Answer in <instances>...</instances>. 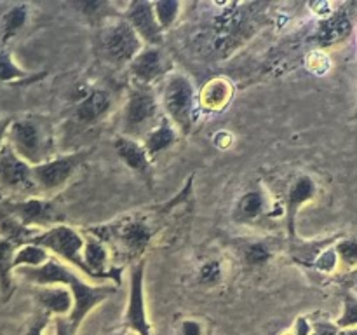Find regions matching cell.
I'll use <instances>...</instances> for the list:
<instances>
[{"label":"cell","instance_id":"6da1fadb","mask_svg":"<svg viewBox=\"0 0 357 335\" xmlns=\"http://www.w3.org/2000/svg\"><path fill=\"white\" fill-rule=\"evenodd\" d=\"M14 276H21L24 278V281L35 286H66L73 299V309L70 313L68 321L77 330L87 318V314L114 293V288L89 281L86 276H82L79 271L70 267L65 262L58 260L56 257L49 258L40 267L14 269Z\"/></svg>","mask_w":357,"mask_h":335},{"label":"cell","instance_id":"7a4b0ae2","mask_svg":"<svg viewBox=\"0 0 357 335\" xmlns=\"http://www.w3.org/2000/svg\"><path fill=\"white\" fill-rule=\"evenodd\" d=\"M7 145L30 166H38L56 157L52 122L44 115H24L10 121Z\"/></svg>","mask_w":357,"mask_h":335},{"label":"cell","instance_id":"3957f363","mask_svg":"<svg viewBox=\"0 0 357 335\" xmlns=\"http://www.w3.org/2000/svg\"><path fill=\"white\" fill-rule=\"evenodd\" d=\"M162 114L176 126L181 135H188L197 117V91L190 77L185 73H169L162 80L159 94Z\"/></svg>","mask_w":357,"mask_h":335},{"label":"cell","instance_id":"277c9868","mask_svg":"<svg viewBox=\"0 0 357 335\" xmlns=\"http://www.w3.org/2000/svg\"><path fill=\"white\" fill-rule=\"evenodd\" d=\"M162 115L159 94L153 89V86L131 82L124 108H122L121 135L142 142Z\"/></svg>","mask_w":357,"mask_h":335},{"label":"cell","instance_id":"5b68a950","mask_svg":"<svg viewBox=\"0 0 357 335\" xmlns=\"http://www.w3.org/2000/svg\"><path fill=\"white\" fill-rule=\"evenodd\" d=\"M91 234L103 241L107 246H114L121 251L124 260L139 262L138 258L145 253L155 230L145 218H131L91 229Z\"/></svg>","mask_w":357,"mask_h":335},{"label":"cell","instance_id":"8992f818","mask_svg":"<svg viewBox=\"0 0 357 335\" xmlns=\"http://www.w3.org/2000/svg\"><path fill=\"white\" fill-rule=\"evenodd\" d=\"M142 47L143 42L124 17H110L101 28L100 51L110 65L128 66Z\"/></svg>","mask_w":357,"mask_h":335},{"label":"cell","instance_id":"52a82bcc","mask_svg":"<svg viewBox=\"0 0 357 335\" xmlns=\"http://www.w3.org/2000/svg\"><path fill=\"white\" fill-rule=\"evenodd\" d=\"M31 243L40 244L52 257L65 262V264H68L70 267H73L75 271H79L80 274L87 278L86 265H84L82 260L84 234L73 229L72 225H68V223H59V225L51 227V229L42 230Z\"/></svg>","mask_w":357,"mask_h":335},{"label":"cell","instance_id":"ba28073f","mask_svg":"<svg viewBox=\"0 0 357 335\" xmlns=\"http://www.w3.org/2000/svg\"><path fill=\"white\" fill-rule=\"evenodd\" d=\"M0 208L30 229L45 230L65 222V215L51 198H2Z\"/></svg>","mask_w":357,"mask_h":335},{"label":"cell","instance_id":"9c48e42d","mask_svg":"<svg viewBox=\"0 0 357 335\" xmlns=\"http://www.w3.org/2000/svg\"><path fill=\"white\" fill-rule=\"evenodd\" d=\"M86 152H73L68 156H56L38 166H31L33 181L40 198H51L61 191L73 178L86 161Z\"/></svg>","mask_w":357,"mask_h":335},{"label":"cell","instance_id":"30bf717a","mask_svg":"<svg viewBox=\"0 0 357 335\" xmlns=\"http://www.w3.org/2000/svg\"><path fill=\"white\" fill-rule=\"evenodd\" d=\"M0 192L9 199L40 198L33 181L31 166L14 154L9 145L0 150Z\"/></svg>","mask_w":357,"mask_h":335},{"label":"cell","instance_id":"8fae6325","mask_svg":"<svg viewBox=\"0 0 357 335\" xmlns=\"http://www.w3.org/2000/svg\"><path fill=\"white\" fill-rule=\"evenodd\" d=\"M143 279H145V262L139 260L132 265L131 276H129V297L128 307H126L124 328H129L136 335H153L152 325L146 316Z\"/></svg>","mask_w":357,"mask_h":335},{"label":"cell","instance_id":"7c38bea8","mask_svg":"<svg viewBox=\"0 0 357 335\" xmlns=\"http://www.w3.org/2000/svg\"><path fill=\"white\" fill-rule=\"evenodd\" d=\"M169 70L171 59L162 49L153 45H143L142 51L128 65L131 82L143 86H153L159 80H164L169 75Z\"/></svg>","mask_w":357,"mask_h":335},{"label":"cell","instance_id":"4fadbf2b","mask_svg":"<svg viewBox=\"0 0 357 335\" xmlns=\"http://www.w3.org/2000/svg\"><path fill=\"white\" fill-rule=\"evenodd\" d=\"M129 27L135 30L143 45H153L159 47L162 44L164 30L160 28L159 21H157L155 13H153L152 2H143V0H136L126 6L124 14H122Z\"/></svg>","mask_w":357,"mask_h":335},{"label":"cell","instance_id":"5bb4252c","mask_svg":"<svg viewBox=\"0 0 357 335\" xmlns=\"http://www.w3.org/2000/svg\"><path fill=\"white\" fill-rule=\"evenodd\" d=\"M317 194V185L312 177L309 174H300L293 180L291 187H289L288 195H286V206H284V215H286V227H288L289 237H296V215H298L300 208L312 201Z\"/></svg>","mask_w":357,"mask_h":335},{"label":"cell","instance_id":"9a60e30c","mask_svg":"<svg viewBox=\"0 0 357 335\" xmlns=\"http://www.w3.org/2000/svg\"><path fill=\"white\" fill-rule=\"evenodd\" d=\"M112 110V94L107 89H93L77 103L73 117L79 124L93 126L103 121Z\"/></svg>","mask_w":357,"mask_h":335},{"label":"cell","instance_id":"2e32d148","mask_svg":"<svg viewBox=\"0 0 357 335\" xmlns=\"http://www.w3.org/2000/svg\"><path fill=\"white\" fill-rule=\"evenodd\" d=\"M352 31V21L349 17L347 10H338L331 13L321 23L317 24V30L314 34V44L319 47H330V45L338 44L345 40Z\"/></svg>","mask_w":357,"mask_h":335},{"label":"cell","instance_id":"e0dca14e","mask_svg":"<svg viewBox=\"0 0 357 335\" xmlns=\"http://www.w3.org/2000/svg\"><path fill=\"white\" fill-rule=\"evenodd\" d=\"M35 297L44 314L51 318H68L73 309L72 293L66 286H38Z\"/></svg>","mask_w":357,"mask_h":335},{"label":"cell","instance_id":"ac0fdd59","mask_svg":"<svg viewBox=\"0 0 357 335\" xmlns=\"http://www.w3.org/2000/svg\"><path fill=\"white\" fill-rule=\"evenodd\" d=\"M178 138H180V131L176 129V126H174L166 115H162L160 121L146 133L145 138L142 140V143L143 147H145L146 156L152 161L153 157L166 152V150H169L174 143H178Z\"/></svg>","mask_w":357,"mask_h":335},{"label":"cell","instance_id":"d6986e66","mask_svg":"<svg viewBox=\"0 0 357 335\" xmlns=\"http://www.w3.org/2000/svg\"><path fill=\"white\" fill-rule=\"evenodd\" d=\"M114 149L117 152V156L121 157L122 163L131 171H135L138 174H146L150 171V163L152 161L146 156L145 147H143L142 142L119 135L114 140Z\"/></svg>","mask_w":357,"mask_h":335},{"label":"cell","instance_id":"ffe728a7","mask_svg":"<svg viewBox=\"0 0 357 335\" xmlns=\"http://www.w3.org/2000/svg\"><path fill=\"white\" fill-rule=\"evenodd\" d=\"M30 17V6L28 3H13L6 13L2 14V35H0V44L6 45L10 38L16 37L28 23Z\"/></svg>","mask_w":357,"mask_h":335},{"label":"cell","instance_id":"44dd1931","mask_svg":"<svg viewBox=\"0 0 357 335\" xmlns=\"http://www.w3.org/2000/svg\"><path fill=\"white\" fill-rule=\"evenodd\" d=\"M17 246L0 236V292L3 299H9L14 292V255Z\"/></svg>","mask_w":357,"mask_h":335},{"label":"cell","instance_id":"7402d4cb","mask_svg":"<svg viewBox=\"0 0 357 335\" xmlns=\"http://www.w3.org/2000/svg\"><path fill=\"white\" fill-rule=\"evenodd\" d=\"M265 208V195L261 191H250L239 198L236 204V218L241 222H251L258 216L264 215Z\"/></svg>","mask_w":357,"mask_h":335},{"label":"cell","instance_id":"603a6c76","mask_svg":"<svg viewBox=\"0 0 357 335\" xmlns=\"http://www.w3.org/2000/svg\"><path fill=\"white\" fill-rule=\"evenodd\" d=\"M45 73L42 75H30L24 70H21L20 66L14 63V59L10 58V54L3 49H0V82L3 84H31L35 80L42 79Z\"/></svg>","mask_w":357,"mask_h":335},{"label":"cell","instance_id":"cb8c5ba5","mask_svg":"<svg viewBox=\"0 0 357 335\" xmlns=\"http://www.w3.org/2000/svg\"><path fill=\"white\" fill-rule=\"evenodd\" d=\"M51 257L52 255L49 253L45 248H42L40 244L26 243L16 250V255H14V269L40 267V265H44Z\"/></svg>","mask_w":357,"mask_h":335},{"label":"cell","instance_id":"d4e9b609","mask_svg":"<svg viewBox=\"0 0 357 335\" xmlns=\"http://www.w3.org/2000/svg\"><path fill=\"white\" fill-rule=\"evenodd\" d=\"M152 7L160 28H162V30H167V28L173 27L174 21L178 20L181 3L176 2V0H160V2H152Z\"/></svg>","mask_w":357,"mask_h":335},{"label":"cell","instance_id":"484cf974","mask_svg":"<svg viewBox=\"0 0 357 335\" xmlns=\"http://www.w3.org/2000/svg\"><path fill=\"white\" fill-rule=\"evenodd\" d=\"M335 325L338 328H356L357 327V295L352 292L344 293V311L340 318L335 320Z\"/></svg>","mask_w":357,"mask_h":335},{"label":"cell","instance_id":"4316f807","mask_svg":"<svg viewBox=\"0 0 357 335\" xmlns=\"http://www.w3.org/2000/svg\"><path fill=\"white\" fill-rule=\"evenodd\" d=\"M333 248L337 251L338 262L349 265V267H357V239L354 237L338 239Z\"/></svg>","mask_w":357,"mask_h":335},{"label":"cell","instance_id":"83f0119b","mask_svg":"<svg viewBox=\"0 0 357 335\" xmlns=\"http://www.w3.org/2000/svg\"><path fill=\"white\" fill-rule=\"evenodd\" d=\"M244 255H246L248 264L261 265L271 258V250L264 243H251L244 251Z\"/></svg>","mask_w":357,"mask_h":335},{"label":"cell","instance_id":"f1b7e54d","mask_svg":"<svg viewBox=\"0 0 357 335\" xmlns=\"http://www.w3.org/2000/svg\"><path fill=\"white\" fill-rule=\"evenodd\" d=\"M220 276H222V267H220L218 262H208V264H204L201 267V272H199V278H201V281L204 283H213L216 281V279H220Z\"/></svg>","mask_w":357,"mask_h":335},{"label":"cell","instance_id":"f546056e","mask_svg":"<svg viewBox=\"0 0 357 335\" xmlns=\"http://www.w3.org/2000/svg\"><path fill=\"white\" fill-rule=\"evenodd\" d=\"M206 332H208L206 325L195 320L181 321L180 328H178V335H206Z\"/></svg>","mask_w":357,"mask_h":335},{"label":"cell","instance_id":"4dcf8cb0","mask_svg":"<svg viewBox=\"0 0 357 335\" xmlns=\"http://www.w3.org/2000/svg\"><path fill=\"white\" fill-rule=\"evenodd\" d=\"M340 328L335 325V321L326 320H317L312 321V332L310 335H338Z\"/></svg>","mask_w":357,"mask_h":335},{"label":"cell","instance_id":"1f68e13d","mask_svg":"<svg viewBox=\"0 0 357 335\" xmlns=\"http://www.w3.org/2000/svg\"><path fill=\"white\" fill-rule=\"evenodd\" d=\"M54 321V335H77V328L68 321V318H52Z\"/></svg>","mask_w":357,"mask_h":335},{"label":"cell","instance_id":"d6a6232c","mask_svg":"<svg viewBox=\"0 0 357 335\" xmlns=\"http://www.w3.org/2000/svg\"><path fill=\"white\" fill-rule=\"evenodd\" d=\"M49 321H51V316H47V314H42L40 318H37V320L33 321V323L28 327L26 334L24 335H44L45 328H47Z\"/></svg>","mask_w":357,"mask_h":335},{"label":"cell","instance_id":"836d02e7","mask_svg":"<svg viewBox=\"0 0 357 335\" xmlns=\"http://www.w3.org/2000/svg\"><path fill=\"white\" fill-rule=\"evenodd\" d=\"M312 332V323L307 318H298L295 323V335H310Z\"/></svg>","mask_w":357,"mask_h":335},{"label":"cell","instance_id":"e575fe53","mask_svg":"<svg viewBox=\"0 0 357 335\" xmlns=\"http://www.w3.org/2000/svg\"><path fill=\"white\" fill-rule=\"evenodd\" d=\"M10 121H13L10 117H2V115H0V150H2V147L7 143V133H9Z\"/></svg>","mask_w":357,"mask_h":335},{"label":"cell","instance_id":"d590c367","mask_svg":"<svg viewBox=\"0 0 357 335\" xmlns=\"http://www.w3.org/2000/svg\"><path fill=\"white\" fill-rule=\"evenodd\" d=\"M344 285L347 286L349 292L356 293L357 295V269H354V271L351 272V274H347L344 278Z\"/></svg>","mask_w":357,"mask_h":335},{"label":"cell","instance_id":"8d00e7d4","mask_svg":"<svg viewBox=\"0 0 357 335\" xmlns=\"http://www.w3.org/2000/svg\"><path fill=\"white\" fill-rule=\"evenodd\" d=\"M338 335H357V327L356 328H342L338 332Z\"/></svg>","mask_w":357,"mask_h":335},{"label":"cell","instance_id":"74e56055","mask_svg":"<svg viewBox=\"0 0 357 335\" xmlns=\"http://www.w3.org/2000/svg\"><path fill=\"white\" fill-rule=\"evenodd\" d=\"M206 335H213V332H211V328H208V332H206Z\"/></svg>","mask_w":357,"mask_h":335},{"label":"cell","instance_id":"f35d334b","mask_svg":"<svg viewBox=\"0 0 357 335\" xmlns=\"http://www.w3.org/2000/svg\"><path fill=\"white\" fill-rule=\"evenodd\" d=\"M112 335H122V332H115V334H112Z\"/></svg>","mask_w":357,"mask_h":335},{"label":"cell","instance_id":"ab89813d","mask_svg":"<svg viewBox=\"0 0 357 335\" xmlns=\"http://www.w3.org/2000/svg\"><path fill=\"white\" fill-rule=\"evenodd\" d=\"M354 119H357V105H356V115H354Z\"/></svg>","mask_w":357,"mask_h":335},{"label":"cell","instance_id":"60d3db41","mask_svg":"<svg viewBox=\"0 0 357 335\" xmlns=\"http://www.w3.org/2000/svg\"><path fill=\"white\" fill-rule=\"evenodd\" d=\"M3 198V194H2V192H0V199H2Z\"/></svg>","mask_w":357,"mask_h":335}]
</instances>
